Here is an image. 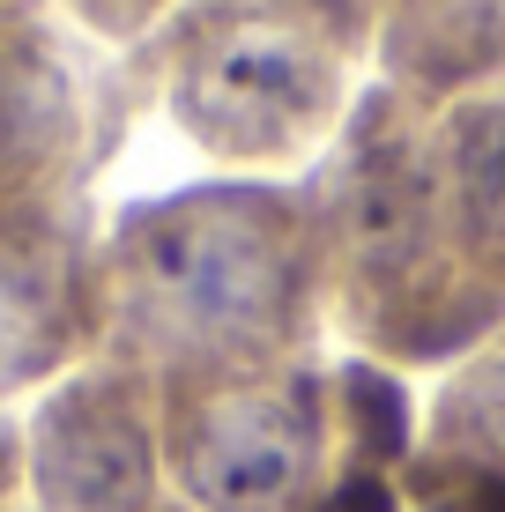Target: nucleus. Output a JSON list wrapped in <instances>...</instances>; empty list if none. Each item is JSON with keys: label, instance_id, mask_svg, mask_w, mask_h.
Instances as JSON below:
<instances>
[{"label": "nucleus", "instance_id": "10", "mask_svg": "<svg viewBox=\"0 0 505 512\" xmlns=\"http://www.w3.org/2000/svg\"><path fill=\"white\" fill-rule=\"evenodd\" d=\"M446 416H454L461 431L476 438L483 453H491V461H505V357L483 364V372L454 394V409H446Z\"/></svg>", "mask_w": 505, "mask_h": 512}, {"label": "nucleus", "instance_id": "6", "mask_svg": "<svg viewBox=\"0 0 505 512\" xmlns=\"http://www.w3.org/2000/svg\"><path fill=\"white\" fill-rule=\"evenodd\" d=\"M23 475L38 512H149L156 505V431L134 372H75L45 394L23 438Z\"/></svg>", "mask_w": 505, "mask_h": 512}, {"label": "nucleus", "instance_id": "7", "mask_svg": "<svg viewBox=\"0 0 505 512\" xmlns=\"http://www.w3.org/2000/svg\"><path fill=\"white\" fill-rule=\"evenodd\" d=\"M439 216L468 260L505 275V90H468L431 127Z\"/></svg>", "mask_w": 505, "mask_h": 512}, {"label": "nucleus", "instance_id": "12", "mask_svg": "<svg viewBox=\"0 0 505 512\" xmlns=\"http://www.w3.org/2000/svg\"><path fill=\"white\" fill-rule=\"evenodd\" d=\"M305 8H320L327 23H342L357 45H372L379 30H387V8H394V0H305Z\"/></svg>", "mask_w": 505, "mask_h": 512}, {"label": "nucleus", "instance_id": "4", "mask_svg": "<svg viewBox=\"0 0 505 512\" xmlns=\"http://www.w3.org/2000/svg\"><path fill=\"white\" fill-rule=\"evenodd\" d=\"M104 52L52 0H0V201H67L97 149Z\"/></svg>", "mask_w": 505, "mask_h": 512}, {"label": "nucleus", "instance_id": "13", "mask_svg": "<svg viewBox=\"0 0 505 512\" xmlns=\"http://www.w3.org/2000/svg\"><path fill=\"white\" fill-rule=\"evenodd\" d=\"M446 512H505V475H461V498H446Z\"/></svg>", "mask_w": 505, "mask_h": 512}, {"label": "nucleus", "instance_id": "11", "mask_svg": "<svg viewBox=\"0 0 505 512\" xmlns=\"http://www.w3.org/2000/svg\"><path fill=\"white\" fill-rule=\"evenodd\" d=\"M342 386H350L342 401L357 409L364 446H372V453H402V423H409V416H402V394H394V386L379 379V372H350Z\"/></svg>", "mask_w": 505, "mask_h": 512}, {"label": "nucleus", "instance_id": "1", "mask_svg": "<svg viewBox=\"0 0 505 512\" xmlns=\"http://www.w3.org/2000/svg\"><path fill=\"white\" fill-rule=\"evenodd\" d=\"M305 223L283 193L194 186L134 208L97 260L119 372L179 386L260 379L305 320Z\"/></svg>", "mask_w": 505, "mask_h": 512}, {"label": "nucleus", "instance_id": "8", "mask_svg": "<svg viewBox=\"0 0 505 512\" xmlns=\"http://www.w3.org/2000/svg\"><path fill=\"white\" fill-rule=\"evenodd\" d=\"M379 45L402 97H461L505 75V0H394Z\"/></svg>", "mask_w": 505, "mask_h": 512}, {"label": "nucleus", "instance_id": "5", "mask_svg": "<svg viewBox=\"0 0 505 512\" xmlns=\"http://www.w3.org/2000/svg\"><path fill=\"white\" fill-rule=\"evenodd\" d=\"M104 334V282L67 201H0V401L60 379Z\"/></svg>", "mask_w": 505, "mask_h": 512}, {"label": "nucleus", "instance_id": "14", "mask_svg": "<svg viewBox=\"0 0 505 512\" xmlns=\"http://www.w3.org/2000/svg\"><path fill=\"white\" fill-rule=\"evenodd\" d=\"M23 483V438L15 431H0V505H8V490Z\"/></svg>", "mask_w": 505, "mask_h": 512}, {"label": "nucleus", "instance_id": "9", "mask_svg": "<svg viewBox=\"0 0 505 512\" xmlns=\"http://www.w3.org/2000/svg\"><path fill=\"white\" fill-rule=\"evenodd\" d=\"M52 8H60L75 30H90L97 45L134 52V45H149L156 30H164L171 15L186 8V0H52Z\"/></svg>", "mask_w": 505, "mask_h": 512}, {"label": "nucleus", "instance_id": "2", "mask_svg": "<svg viewBox=\"0 0 505 512\" xmlns=\"http://www.w3.org/2000/svg\"><path fill=\"white\" fill-rule=\"evenodd\" d=\"M134 52L208 156L283 164L350 112L364 45L305 0H186Z\"/></svg>", "mask_w": 505, "mask_h": 512}, {"label": "nucleus", "instance_id": "3", "mask_svg": "<svg viewBox=\"0 0 505 512\" xmlns=\"http://www.w3.org/2000/svg\"><path fill=\"white\" fill-rule=\"evenodd\" d=\"M164 453L201 512H298L320 483V394L312 379L179 386Z\"/></svg>", "mask_w": 505, "mask_h": 512}]
</instances>
